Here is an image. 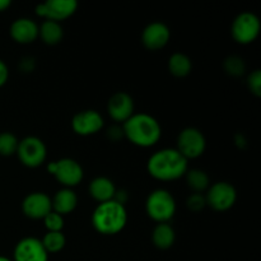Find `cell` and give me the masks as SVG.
<instances>
[{
	"label": "cell",
	"mask_w": 261,
	"mask_h": 261,
	"mask_svg": "<svg viewBox=\"0 0 261 261\" xmlns=\"http://www.w3.org/2000/svg\"><path fill=\"white\" fill-rule=\"evenodd\" d=\"M147 170L158 181H176L188 172L189 161L176 148H165L150 155Z\"/></svg>",
	"instance_id": "6da1fadb"
},
{
	"label": "cell",
	"mask_w": 261,
	"mask_h": 261,
	"mask_svg": "<svg viewBox=\"0 0 261 261\" xmlns=\"http://www.w3.org/2000/svg\"><path fill=\"white\" fill-rule=\"evenodd\" d=\"M124 137L132 144L149 148L157 144L162 137V127L157 119L148 114H134L122 124Z\"/></svg>",
	"instance_id": "7a4b0ae2"
},
{
	"label": "cell",
	"mask_w": 261,
	"mask_h": 261,
	"mask_svg": "<svg viewBox=\"0 0 261 261\" xmlns=\"http://www.w3.org/2000/svg\"><path fill=\"white\" fill-rule=\"evenodd\" d=\"M127 223V212L124 204L116 200L101 203L92 214V226L98 233L114 236L120 233Z\"/></svg>",
	"instance_id": "3957f363"
},
{
	"label": "cell",
	"mask_w": 261,
	"mask_h": 261,
	"mask_svg": "<svg viewBox=\"0 0 261 261\" xmlns=\"http://www.w3.org/2000/svg\"><path fill=\"white\" fill-rule=\"evenodd\" d=\"M148 217L158 223H168L175 217L176 200L170 191L157 189L148 195L145 201Z\"/></svg>",
	"instance_id": "277c9868"
},
{
	"label": "cell",
	"mask_w": 261,
	"mask_h": 261,
	"mask_svg": "<svg viewBox=\"0 0 261 261\" xmlns=\"http://www.w3.org/2000/svg\"><path fill=\"white\" fill-rule=\"evenodd\" d=\"M47 171L64 188L73 189L83 181L84 171L73 158H61L47 165Z\"/></svg>",
	"instance_id": "5b68a950"
},
{
	"label": "cell",
	"mask_w": 261,
	"mask_h": 261,
	"mask_svg": "<svg viewBox=\"0 0 261 261\" xmlns=\"http://www.w3.org/2000/svg\"><path fill=\"white\" fill-rule=\"evenodd\" d=\"M233 40L240 45H250L260 35V19L251 12H244L234 18L231 27Z\"/></svg>",
	"instance_id": "8992f818"
},
{
	"label": "cell",
	"mask_w": 261,
	"mask_h": 261,
	"mask_svg": "<svg viewBox=\"0 0 261 261\" xmlns=\"http://www.w3.org/2000/svg\"><path fill=\"white\" fill-rule=\"evenodd\" d=\"M15 154L23 166L28 168L40 167L47 157V148L45 143L37 137H27L19 140Z\"/></svg>",
	"instance_id": "52a82bcc"
},
{
	"label": "cell",
	"mask_w": 261,
	"mask_h": 261,
	"mask_svg": "<svg viewBox=\"0 0 261 261\" xmlns=\"http://www.w3.org/2000/svg\"><path fill=\"white\" fill-rule=\"evenodd\" d=\"M206 205L216 212H227L234 205L237 200V191L232 184L219 181L209 186L205 194Z\"/></svg>",
	"instance_id": "ba28073f"
},
{
	"label": "cell",
	"mask_w": 261,
	"mask_h": 261,
	"mask_svg": "<svg viewBox=\"0 0 261 261\" xmlns=\"http://www.w3.org/2000/svg\"><path fill=\"white\" fill-rule=\"evenodd\" d=\"M206 148V139L203 133L196 127H185L177 137L176 149L186 158L195 160L204 154Z\"/></svg>",
	"instance_id": "9c48e42d"
},
{
	"label": "cell",
	"mask_w": 261,
	"mask_h": 261,
	"mask_svg": "<svg viewBox=\"0 0 261 261\" xmlns=\"http://www.w3.org/2000/svg\"><path fill=\"white\" fill-rule=\"evenodd\" d=\"M78 9V3L75 0H48L41 3L36 7L35 12L40 18L45 20H54L60 23L70 18Z\"/></svg>",
	"instance_id": "30bf717a"
},
{
	"label": "cell",
	"mask_w": 261,
	"mask_h": 261,
	"mask_svg": "<svg viewBox=\"0 0 261 261\" xmlns=\"http://www.w3.org/2000/svg\"><path fill=\"white\" fill-rule=\"evenodd\" d=\"M105 120L96 110H83L78 112L71 119V129L76 135L89 137L94 135L103 129Z\"/></svg>",
	"instance_id": "8fae6325"
},
{
	"label": "cell",
	"mask_w": 261,
	"mask_h": 261,
	"mask_svg": "<svg viewBox=\"0 0 261 261\" xmlns=\"http://www.w3.org/2000/svg\"><path fill=\"white\" fill-rule=\"evenodd\" d=\"M12 261H48V254L41 240L25 237L15 245Z\"/></svg>",
	"instance_id": "7c38bea8"
},
{
	"label": "cell",
	"mask_w": 261,
	"mask_h": 261,
	"mask_svg": "<svg viewBox=\"0 0 261 261\" xmlns=\"http://www.w3.org/2000/svg\"><path fill=\"white\" fill-rule=\"evenodd\" d=\"M22 212L27 218L43 219L50 212H53L51 198L41 191L28 194L22 201Z\"/></svg>",
	"instance_id": "4fadbf2b"
},
{
	"label": "cell",
	"mask_w": 261,
	"mask_h": 261,
	"mask_svg": "<svg viewBox=\"0 0 261 261\" xmlns=\"http://www.w3.org/2000/svg\"><path fill=\"white\" fill-rule=\"evenodd\" d=\"M171 38V31L167 24L162 22L149 23L143 30L142 42L144 47L149 51L162 50L167 46Z\"/></svg>",
	"instance_id": "5bb4252c"
},
{
	"label": "cell",
	"mask_w": 261,
	"mask_h": 261,
	"mask_svg": "<svg viewBox=\"0 0 261 261\" xmlns=\"http://www.w3.org/2000/svg\"><path fill=\"white\" fill-rule=\"evenodd\" d=\"M134 101L132 96L125 92H116L112 94L107 103V111L115 122L124 124L134 115Z\"/></svg>",
	"instance_id": "9a60e30c"
},
{
	"label": "cell",
	"mask_w": 261,
	"mask_h": 261,
	"mask_svg": "<svg viewBox=\"0 0 261 261\" xmlns=\"http://www.w3.org/2000/svg\"><path fill=\"white\" fill-rule=\"evenodd\" d=\"M9 33L14 42L28 45L38 37V24L30 18H18L10 25Z\"/></svg>",
	"instance_id": "2e32d148"
},
{
	"label": "cell",
	"mask_w": 261,
	"mask_h": 261,
	"mask_svg": "<svg viewBox=\"0 0 261 261\" xmlns=\"http://www.w3.org/2000/svg\"><path fill=\"white\" fill-rule=\"evenodd\" d=\"M51 205H53V212L63 217L68 216L73 213L78 206V196L73 189L63 188L51 199Z\"/></svg>",
	"instance_id": "e0dca14e"
},
{
	"label": "cell",
	"mask_w": 261,
	"mask_h": 261,
	"mask_svg": "<svg viewBox=\"0 0 261 261\" xmlns=\"http://www.w3.org/2000/svg\"><path fill=\"white\" fill-rule=\"evenodd\" d=\"M89 195L98 201V204L106 203V201L114 200L115 194H116V186L115 184L110 180L109 177L105 176H98V177L93 178L89 182Z\"/></svg>",
	"instance_id": "ac0fdd59"
},
{
	"label": "cell",
	"mask_w": 261,
	"mask_h": 261,
	"mask_svg": "<svg viewBox=\"0 0 261 261\" xmlns=\"http://www.w3.org/2000/svg\"><path fill=\"white\" fill-rule=\"evenodd\" d=\"M176 241V232L168 223H158L152 232V242L158 250H168Z\"/></svg>",
	"instance_id": "d6986e66"
},
{
	"label": "cell",
	"mask_w": 261,
	"mask_h": 261,
	"mask_svg": "<svg viewBox=\"0 0 261 261\" xmlns=\"http://www.w3.org/2000/svg\"><path fill=\"white\" fill-rule=\"evenodd\" d=\"M38 37L48 46L58 45L64 37L63 27L54 20H43L42 24L38 25Z\"/></svg>",
	"instance_id": "ffe728a7"
},
{
	"label": "cell",
	"mask_w": 261,
	"mask_h": 261,
	"mask_svg": "<svg viewBox=\"0 0 261 261\" xmlns=\"http://www.w3.org/2000/svg\"><path fill=\"white\" fill-rule=\"evenodd\" d=\"M168 70L176 78H185L193 70L191 59L182 53L172 54L168 59Z\"/></svg>",
	"instance_id": "44dd1931"
},
{
	"label": "cell",
	"mask_w": 261,
	"mask_h": 261,
	"mask_svg": "<svg viewBox=\"0 0 261 261\" xmlns=\"http://www.w3.org/2000/svg\"><path fill=\"white\" fill-rule=\"evenodd\" d=\"M185 178L188 186L195 194H203L204 191L208 190L209 186H211L209 176L206 175L205 171L199 170V168L188 170V172L185 173Z\"/></svg>",
	"instance_id": "7402d4cb"
},
{
	"label": "cell",
	"mask_w": 261,
	"mask_h": 261,
	"mask_svg": "<svg viewBox=\"0 0 261 261\" xmlns=\"http://www.w3.org/2000/svg\"><path fill=\"white\" fill-rule=\"evenodd\" d=\"M41 242L47 254H58L65 247L66 237L63 232H46Z\"/></svg>",
	"instance_id": "603a6c76"
},
{
	"label": "cell",
	"mask_w": 261,
	"mask_h": 261,
	"mask_svg": "<svg viewBox=\"0 0 261 261\" xmlns=\"http://www.w3.org/2000/svg\"><path fill=\"white\" fill-rule=\"evenodd\" d=\"M19 139L13 133L3 132L0 133V155L10 157L17 153Z\"/></svg>",
	"instance_id": "cb8c5ba5"
},
{
	"label": "cell",
	"mask_w": 261,
	"mask_h": 261,
	"mask_svg": "<svg viewBox=\"0 0 261 261\" xmlns=\"http://www.w3.org/2000/svg\"><path fill=\"white\" fill-rule=\"evenodd\" d=\"M224 70L228 75L231 76H241L244 75L245 71H246V64H245L244 59L240 58V56L232 55L224 60Z\"/></svg>",
	"instance_id": "d4e9b609"
},
{
	"label": "cell",
	"mask_w": 261,
	"mask_h": 261,
	"mask_svg": "<svg viewBox=\"0 0 261 261\" xmlns=\"http://www.w3.org/2000/svg\"><path fill=\"white\" fill-rule=\"evenodd\" d=\"M47 232H63L64 228V217L55 212H50L45 218L42 219Z\"/></svg>",
	"instance_id": "484cf974"
},
{
	"label": "cell",
	"mask_w": 261,
	"mask_h": 261,
	"mask_svg": "<svg viewBox=\"0 0 261 261\" xmlns=\"http://www.w3.org/2000/svg\"><path fill=\"white\" fill-rule=\"evenodd\" d=\"M186 205L191 212H200L206 206L205 195L203 194H191L186 200Z\"/></svg>",
	"instance_id": "4316f807"
},
{
	"label": "cell",
	"mask_w": 261,
	"mask_h": 261,
	"mask_svg": "<svg viewBox=\"0 0 261 261\" xmlns=\"http://www.w3.org/2000/svg\"><path fill=\"white\" fill-rule=\"evenodd\" d=\"M247 87L254 96H261V71L259 69L252 71L247 78Z\"/></svg>",
	"instance_id": "83f0119b"
},
{
	"label": "cell",
	"mask_w": 261,
	"mask_h": 261,
	"mask_svg": "<svg viewBox=\"0 0 261 261\" xmlns=\"http://www.w3.org/2000/svg\"><path fill=\"white\" fill-rule=\"evenodd\" d=\"M8 78H9V69H8L7 64L0 59V88L7 84Z\"/></svg>",
	"instance_id": "f1b7e54d"
},
{
	"label": "cell",
	"mask_w": 261,
	"mask_h": 261,
	"mask_svg": "<svg viewBox=\"0 0 261 261\" xmlns=\"http://www.w3.org/2000/svg\"><path fill=\"white\" fill-rule=\"evenodd\" d=\"M33 68H35V60L32 58H24L22 61H20V69L23 71H32Z\"/></svg>",
	"instance_id": "f546056e"
},
{
	"label": "cell",
	"mask_w": 261,
	"mask_h": 261,
	"mask_svg": "<svg viewBox=\"0 0 261 261\" xmlns=\"http://www.w3.org/2000/svg\"><path fill=\"white\" fill-rule=\"evenodd\" d=\"M10 5H12V2H10V0H0V13L9 9Z\"/></svg>",
	"instance_id": "4dcf8cb0"
},
{
	"label": "cell",
	"mask_w": 261,
	"mask_h": 261,
	"mask_svg": "<svg viewBox=\"0 0 261 261\" xmlns=\"http://www.w3.org/2000/svg\"><path fill=\"white\" fill-rule=\"evenodd\" d=\"M0 261H12V260L8 259V257H5V256H0Z\"/></svg>",
	"instance_id": "1f68e13d"
}]
</instances>
